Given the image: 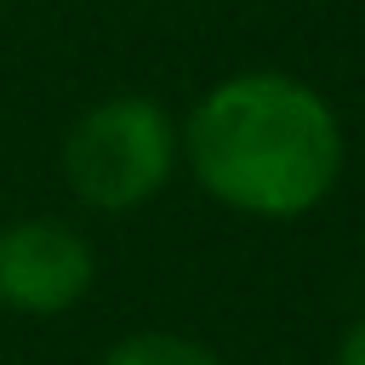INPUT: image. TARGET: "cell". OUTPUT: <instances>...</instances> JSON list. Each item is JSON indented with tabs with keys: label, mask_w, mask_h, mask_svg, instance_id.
Returning <instances> with one entry per match:
<instances>
[{
	"label": "cell",
	"mask_w": 365,
	"mask_h": 365,
	"mask_svg": "<svg viewBox=\"0 0 365 365\" xmlns=\"http://www.w3.org/2000/svg\"><path fill=\"white\" fill-rule=\"evenodd\" d=\"M194 177L234 211L302 217L342 165V131L319 91L291 74L222 80L188 120Z\"/></svg>",
	"instance_id": "1"
},
{
	"label": "cell",
	"mask_w": 365,
	"mask_h": 365,
	"mask_svg": "<svg viewBox=\"0 0 365 365\" xmlns=\"http://www.w3.org/2000/svg\"><path fill=\"white\" fill-rule=\"evenodd\" d=\"M171 160H177V131L165 108L148 97H108L86 108L63 143V177L97 211L143 205L171 177Z\"/></svg>",
	"instance_id": "2"
},
{
	"label": "cell",
	"mask_w": 365,
	"mask_h": 365,
	"mask_svg": "<svg viewBox=\"0 0 365 365\" xmlns=\"http://www.w3.org/2000/svg\"><path fill=\"white\" fill-rule=\"evenodd\" d=\"M91 291V245L63 222H17L0 234V302L63 314Z\"/></svg>",
	"instance_id": "3"
},
{
	"label": "cell",
	"mask_w": 365,
	"mask_h": 365,
	"mask_svg": "<svg viewBox=\"0 0 365 365\" xmlns=\"http://www.w3.org/2000/svg\"><path fill=\"white\" fill-rule=\"evenodd\" d=\"M103 365H217V354L188 336H171V331H137L120 348H108Z\"/></svg>",
	"instance_id": "4"
},
{
	"label": "cell",
	"mask_w": 365,
	"mask_h": 365,
	"mask_svg": "<svg viewBox=\"0 0 365 365\" xmlns=\"http://www.w3.org/2000/svg\"><path fill=\"white\" fill-rule=\"evenodd\" d=\"M336 365H365V325H354L348 331V342H342V359Z\"/></svg>",
	"instance_id": "5"
}]
</instances>
